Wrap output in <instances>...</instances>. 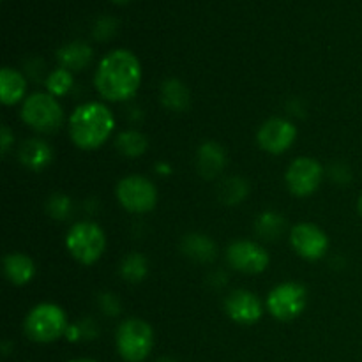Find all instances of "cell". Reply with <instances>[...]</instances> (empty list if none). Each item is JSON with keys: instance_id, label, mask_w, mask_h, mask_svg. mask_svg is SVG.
Returning a JSON list of instances; mask_svg holds the SVG:
<instances>
[{"instance_id": "obj_6", "label": "cell", "mask_w": 362, "mask_h": 362, "mask_svg": "<svg viewBox=\"0 0 362 362\" xmlns=\"http://www.w3.org/2000/svg\"><path fill=\"white\" fill-rule=\"evenodd\" d=\"M21 119L39 133H53L62 126L64 112L60 103L52 94H32L25 99Z\"/></svg>"}, {"instance_id": "obj_3", "label": "cell", "mask_w": 362, "mask_h": 362, "mask_svg": "<svg viewBox=\"0 0 362 362\" xmlns=\"http://www.w3.org/2000/svg\"><path fill=\"white\" fill-rule=\"evenodd\" d=\"M23 329L25 334L35 343L57 341L67 331L66 313L57 304H37L28 311Z\"/></svg>"}, {"instance_id": "obj_9", "label": "cell", "mask_w": 362, "mask_h": 362, "mask_svg": "<svg viewBox=\"0 0 362 362\" xmlns=\"http://www.w3.org/2000/svg\"><path fill=\"white\" fill-rule=\"evenodd\" d=\"M322 177H324V168L320 163L311 158H297L296 161L290 163L285 180L290 193L296 197H308L317 191Z\"/></svg>"}, {"instance_id": "obj_14", "label": "cell", "mask_w": 362, "mask_h": 362, "mask_svg": "<svg viewBox=\"0 0 362 362\" xmlns=\"http://www.w3.org/2000/svg\"><path fill=\"white\" fill-rule=\"evenodd\" d=\"M198 172L205 179H214L216 175L221 173V170L226 165V152L216 141H205L200 148H198L197 156Z\"/></svg>"}, {"instance_id": "obj_21", "label": "cell", "mask_w": 362, "mask_h": 362, "mask_svg": "<svg viewBox=\"0 0 362 362\" xmlns=\"http://www.w3.org/2000/svg\"><path fill=\"white\" fill-rule=\"evenodd\" d=\"M117 151L126 158H140L147 151V138L138 131H124L117 136Z\"/></svg>"}, {"instance_id": "obj_5", "label": "cell", "mask_w": 362, "mask_h": 362, "mask_svg": "<svg viewBox=\"0 0 362 362\" xmlns=\"http://www.w3.org/2000/svg\"><path fill=\"white\" fill-rule=\"evenodd\" d=\"M66 246L74 260L83 265H92L105 253V232L101 230V226L92 221L76 223L67 232Z\"/></svg>"}, {"instance_id": "obj_18", "label": "cell", "mask_w": 362, "mask_h": 362, "mask_svg": "<svg viewBox=\"0 0 362 362\" xmlns=\"http://www.w3.org/2000/svg\"><path fill=\"white\" fill-rule=\"evenodd\" d=\"M57 59L62 64L64 69L80 71L83 69L85 66H88V62H90L92 49L90 46L85 45V42L74 41L62 46V48L57 52Z\"/></svg>"}, {"instance_id": "obj_1", "label": "cell", "mask_w": 362, "mask_h": 362, "mask_svg": "<svg viewBox=\"0 0 362 362\" xmlns=\"http://www.w3.org/2000/svg\"><path fill=\"white\" fill-rule=\"evenodd\" d=\"M94 83L108 101L120 103L133 98L141 83L140 60L129 49H113L99 62Z\"/></svg>"}, {"instance_id": "obj_13", "label": "cell", "mask_w": 362, "mask_h": 362, "mask_svg": "<svg viewBox=\"0 0 362 362\" xmlns=\"http://www.w3.org/2000/svg\"><path fill=\"white\" fill-rule=\"evenodd\" d=\"M225 310L233 322L251 325L258 322L264 313L260 299L250 290H233L225 300Z\"/></svg>"}, {"instance_id": "obj_11", "label": "cell", "mask_w": 362, "mask_h": 362, "mask_svg": "<svg viewBox=\"0 0 362 362\" xmlns=\"http://www.w3.org/2000/svg\"><path fill=\"white\" fill-rule=\"evenodd\" d=\"M296 138L297 127L290 120L279 119V117L265 120L257 134L258 145L269 154H281V152L288 151Z\"/></svg>"}, {"instance_id": "obj_31", "label": "cell", "mask_w": 362, "mask_h": 362, "mask_svg": "<svg viewBox=\"0 0 362 362\" xmlns=\"http://www.w3.org/2000/svg\"><path fill=\"white\" fill-rule=\"evenodd\" d=\"M159 362H175V361H172V359H161Z\"/></svg>"}, {"instance_id": "obj_22", "label": "cell", "mask_w": 362, "mask_h": 362, "mask_svg": "<svg viewBox=\"0 0 362 362\" xmlns=\"http://www.w3.org/2000/svg\"><path fill=\"white\" fill-rule=\"evenodd\" d=\"M147 260L140 253L127 255L122 260V265H120V274L129 283H140L147 276Z\"/></svg>"}, {"instance_id": "obj_32", "label": "cell", "mask_w": 362, "mask_h": 362, "mask_svg": "<svg viewBox=\"0 0 362 362\" xmlns=\"http://www.w3.org/2000/svg\"><path fill=\"white\" fill-rule=\"evenodd\" d=\"M115 2H126V0H115Z\"/></svg>"}, {"instance_id": "obj_25", "label": "cell", "mask_w": 362, "mask_h": 362, "mask_svg": "<svg viewBox=\"0 0 362 362\" xmlns=\"http://www.w3.org/2000/svg\"><path fill=\"white\" fill-rule=\"evenodd\" d=\"M73 87V74L69 69H59L52 71L49 76L46 78V88H48V94H52L53 98H60V95H66L67 92Z\"/></svg>"}, {"instance_id": "obj_2", "label": "cell", "mask_w": 362, "mask_h": 362, "mask_svg": "<svg viewBox=\"0 0 362 362\" xmlns=\"http://www.w3.org/2000/svg\"><path fill=\"white\" fill-rule=\"evenodd\" d=\"M115 119L108 106L101 103H87L78 106L69 119V134L74 145L83 151L101 147L113 133Z\"/></svg>"}, {"instance_id": "obj_10", "label": "cell", "mask_w": 362, "mask_h": 362, "mask_svg": "<svg viewBox=\"0 0 362 362\" xmlns=\"http://www.w3.org/2000/svg\"><path fill=\"white\" fill-rule=\"evenodd\" d=\"M226 260L235 271L244 274H260L269 267V253L260 244L251 240H235L226 251Z\"/></svg>"}, {"instance_id": "obj_30", "label": "cell", "mask_w": 362, "mask_h": 362, "mask_svg": "<svg viewBox=\"0 0 362 362\" xmlns=\"http://www.w3.org/2000/svg\"><path fill=\"white\" fill-rule=\"evenodd\" d=\"M69 362H95L94 359H74V361H69Z\"/></svg>"}, {"instance_id": "obj_17", "label": "cell", "mask_w": 362, "mask_h": 362, "mask_svg": "<svg viewBox=\"0 0 362 362\" xmlns=\"http://www.w3.org/2000/svg\"><path fill=\"white\" fill-rule=\"evenodd\" d=\"M4 272L13 285H27L35 274L34 262L21 253H11L4 258Z\"/></svg>"}, {"instance_id": "obj_12", "label": "cell", "mask_w": 362, "mask_h": 362, "mask_svg": "<svg viewBox=\"0 0 362 362\" xmlns=\"http://www.w3.org/2000/svg\"><path fill=\"white\" fill-rule=\"evenodd\" d=\"M293 250L306 260H318L329 247V239L322 228L313 223H299L290 232Z\"/></svg>"}, {"instance_id": "obj_15", "label": "cell", "mask_w": 362, "mask_h": 362, "mask_svg": "<svg viewBox=\"0 0 362 362\" xmlns=\"http://www.w3.org/2000/svg\"><path fill=\"white\" fill-rule=\"evenodd\" d=\"M18 158L23 163V166L30 170H45L46 166L52 163L53 152L46 141L32 138L21 144L20 151H18Z\"/></svg>"}, {"instance_id": "obj_19", "label": "cell", "mask_w": 362, "mask_h": 362, "mask_svg": "<svg viewBox=\"0 0 362 362\" xmlns=\"http://www.w3.org/2000/svg\"><path fill=\"white\" fill-rule=\"evenodd\" d=\"M161 101L172 112H184L189 105V92L184 87L182 81L170 78L161 85Z\"/></svg>"}, {"instance_id": "obj_4", "label": "cell", "mask_w": 362, "mask_h": 362, "mask_svg": "<svg viewBox=\"0 0 362 362\" xmlns=\"http://www.w3.org/2000/svg\"><path fill=\"white\" fill-rule=\"evenodd\" d=\"M154 346V331L141 318L124 320L117 329V350L126 362H141Z\"/></svg>"}, {"instance_id": "obj_24", "label": "cell", "mask_w": 362, "mask_h": 362, "mask_svg": "<svg viewBox=\"0 0 362 362\" xmlns=\"http://www.w3.org/2000/svg\"><path fill=\"white\" fill-rule=\"evenodd\" d=\"M283 230H285V219L276 212H265L257 221L258 235L264 237L265 240H276Z\"/></svg>"}, {"instance_id": "obj_8", "label": "cell", "mask_w": 362, "mask_h": 362, "mask_svg": "<svg viewBox=\"0 0 362 362\" xmlns=\"http://www.w3.org/2000/svg\"><path fill=\"white\" fill-rule=\"evenodd\" d=\"M308 304V292L300 283L288 281L276 286L267 297V310L276 320L288 322L299 317Z\"/></svg>"}, {"instance_id": "obj_26", "label": "cell", "mask_w": 362, "mask_h": 362, "mask_svg": "<svg viewBox=\"0 0 362 362\" xmlns=\"http://www.w3.org/2000/svg\"><path fill=\"white\" fill-rule=\"evenodd\" d=\"M48 214L55 219H66L71 214V200L66 194H53L48 202Z\"/></svg>"}, {"instance_id": "obj_7", "label": "cell", "mask_w": 362, "mask_h": 362, "mask_svg": "<svg viewBox=\"0 0 362 362\" xmlns=\"http://www.w3.org/2000/svg\"><path fill=\"white\" fill-rule=\"evenodd\" d=\"M117 198L126 211L145 214L158 204V189L147 177L129 175L117 184Z\"/></svg>"}, {"instance_id": "obj_27", "label": "cell", "mask_w": 362, "mask_h": 362, "mask_svg": "<svg viewBox=\"0 0 362 362\" xmlns=\"http://www.w3.org/2000/svg\"><path fill=\"white\" fill-rule=\"evenodd\" d=\"M101 306L108 315H117L120 308L119 300H117V297H113L112 293H105V296L101 297Z\"/></svg>"}, {"instance_id": "obj_23", "label": "cell", "mask_w": 362, "mask_h": 362, "mask_svg": "<svg viewBox=\"0 0 362 362\" xmlns=\"http://www.w3.org/2000/svg\"><path fill=\"white\" fill-rule=\"evenodd\" d=\"M247 191H250V186H247L246 180L240 179V177H232L221 184L219 197L225 204L235 205L247 197Z\"/></svg>"}, {"instance_id": "obj_28", "label": "cell", "mask_w": 362, "mask_h": 362, "mask_svg": "<svg viewBox=\"0 0 362 362\" xmlns=\"http://www.w3.org/2000/svg\"><path fill=\"white\" fill-rule=\"evenodd\" d=\"M13 140H14V136H13V133L9 131V127L4 126L2 131H0V141H2V152H4V154L9 151V145L13 144Z\"/></svg>"}, {"instance_id": "obj_20", "label": "cell", "mask_w": 362, "mask_h": 362, "mask_svg": "<svg viewBox=\"0 0 362 362\" xmlns=\"http://www.w3.org/2000/svg\"><path fill=\"white\" fill-rule=\"evenodd\" d=\"M184 253L189 258L198 262H209L216 257V244L205 235H189L182 243Z\"/></svg>"}, {"instance_id": "obj_29", "label": "cell", "mask_w": 362, "mask_h": 362, "mask_svg": "<svg viewBox=\"0 0 362 362\" xmlns=\"http://www.w3.org/2000/svg\"><path fill=\"white\" fill-rule=\"evenodd\" d=\"M357 211H359V214H361V218H362V194H361L359 202H357Z\"/></svg>"}, {"instance_id": "obj_16", "label": "cell", "mask_w": 362, "mask_h": 362, "mask_svg": "<svg viewBox=\"0 0 362 362\" xmlns=\"http://www.w3.org/2000/svg\"><path fill=\"white\" fill-rule=\"evenodd\" d=\"M25 92H27V81L23 74L13 67H4L0 71V99L4 105H16L23 99Z\"/></svg>"}]
</instances>
